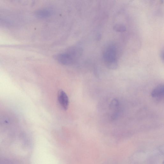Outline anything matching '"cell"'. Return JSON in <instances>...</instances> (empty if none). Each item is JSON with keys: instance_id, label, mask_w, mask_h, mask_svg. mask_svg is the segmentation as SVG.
I'll return each instance as SVG.
<instances>
[{"instance_id": "cell-4", "label": "cell", "mask_w": 164, "mask_h": 164, "mask_svg": "<svg viewBox=\"0 0 164 164\" xmlns=\"http://www.w3.org/2000/svg\"><path fill=\"white\" fill-rule=\"evenodd\" d=\"M164 88L163 84H160L155 87L151 93L152 97L158 101L162 100L164 97Z\"/></svg>"}, {"instance_id": "cell-2", "label": "cell", "mask_w": 164, "mask_h": 164, "mask_svg": "<svg viewBox=\"0 0 164 164\" xmlns=\"http://www.w3.org/2000/svg\"><path fill=\"white\" fill-rule=\"evenodd\" d=\"M55 59L60 64L65 65L72 64L77 60L68 51L57 55Z\"/></svg>"}, {"instance_id": "cell-5", "label": "cell", "mask_w": 164, "mask_h": 164, "mask_svg": "<svg viewBox=\"0 0 164 164\" xmlns=\"http://www.w3.org/2000/svg\"><path fill=\"white\" fill-rule=\"evenodd\" d=\"M58 100L62 108L65 110L68 109L69 101L68 96L65 93L60 90L58 94Z\"/></svg>"}, {"instance_id": "cell-7", "label": "cell", "mask_w": 164, "mask_h": 164, "mask_svg": "<svg viewBox=\"0 0 164 164\" xmlns=\"http://www.w3.org/2000/svg\"><path fill=\"white\" fill-rule=\"evenodd\" d=\"M114 30L118 32H124L126 31V27L124 24L122 23L117 24L113 27Z\"/></svg>"}, {"instance_id": "cell-8", "label": "cell", "mask_w": 164, "mask_h": 164, "mask_svg": "<svg viewBox=\"0 0 164 164\" xmlns=\"http://www.w3.org/2000/svg\"><path fill=\"white\" fill-rule=\"evenodd\" d=\"M163 56H164V52H163V51L162 50V51L160 53V57H161V59H162V60L163 61V60H164Z\"/></svg>"}, {"instance_id": "cell-3", "label": "cell", "mask_w": 164, "mask_h": 164, "mask_svg": "<svg viewBox=\"0 0 164 164\" xmlns=\"http://www.w3.org/2000/svg\"><path fill=\"white\" fill-rule=\"evenodd\" d=\"M109 109L111 112V118L116 119L118 117L120 109V103L117 99H113L111 102Z\"/></svg>"}, {"instance_id": "cell-1", "label": "cell", "mask_w": 164, "mask_h": 164, "mask_svg": "<svg viewBox=\"0 0 164 164\" xmlns=\"http://www.w3.org/2000/svg\"><path fill=\"white\" fill-rule=\"evenodd\" d=\"M117 48L114 45L110 44L106 47L103 53V59L105 65L117 62Z\"/></svg>"}, {"instance_id": "cell-6", "label": "cell", "mask_w": 164, "mask_h": 164, "mask_svg": "<svg viewBox=\"0 0 164 164\" xmlns=\"http://www.w3.org/2000/svg\"><path fill=\"white\" fill-rule=\"evenodd\" d=\"M36 15L39 18H48L51 16V13L50 10L47 9H41L37 10L35 13Z\"/></svg>"}]
</instances>
